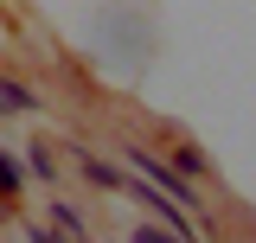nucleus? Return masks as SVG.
<instances>
[{"label":"nucleus","mask_w":256,"mask_h":243,"mask_svg":"<svg viewBox=\"0 0 256 243\" xmlns=\"http://www.w3.org/2000/svg\"><path fill=\"white\" fill-rule=\"evenodd\" d=\"M128 166H134L141 180L154 186V192H166V198H173L180 212H192V180H180V173H173L166 160H154V154H148V148H128Z\"/></svg>","instance_id":"1"},{"label":"nucleus","mask_w":256,"mask_h":243,"mask_svg":"<svg viewBox=\"0 0 256 243\" xmlns=\"http://www.w3.org/2000/svg\"><path fill=\"white\" fill-rule=\"evenodd\" d=\"M77 166H84V180H90L96 192H128V180L109 166V160H96V154H77Z\"/></svg>","instance_id":"2"},{"label":"nucleus","mask_w":256,"mask_h":243,"mask_svg":"<svg viewBox=\"0 0 256 243\" xmlns=\"http://www.w3.org/2000/svg\"><path fill=\"white\" fill-rule=\"evenodd\" d=\"M0 109H6V116H26V109H38V96H32L26 84H13V77H0Z\"/></svg>","instance_id":"3"},{"label":"nucleus","mask_w":256,"mask_h":243,"mask_svg":"<svg viewBox=\"0 0 256 243\" xmlns=\"http://www.w3.org/2000/svg\"><path fill=\"white\" fill-rule=\"evenodd\" d=\"M20 192H26V166L0 148V198H20Z\"/></svg>","instance_id":"4"},{"label":"nucleus","mask_w":256,"mask_h":243,"mask_svg":"<svg viewBox=\"0 0 256 243\" xmlns=\"http://www.w3.org/2000/svg\"><path fill=\"white\" fill-rule=\"evenodd\" d=\"M173 173H180V180H198V173H212V166H205L198 148H173Z\"/></svg>","instance_id":"5"},{"label":"nucleus","mask_w":256,"mask_h":243,"mask_svg":"<svg viewBox=\"0 0 256 243\" xmlns=\"http://www.w3.org/2000/svg\"><path fill=\"white\" fill-rule=\"evenodd\" d=\"M32 180H58V160H52V148H32Z\"/></svg>","instance_id":"6"},{"label":"nucleus","mask_w":256,"mask_h":243,"mask_svg":"<svg viewBox=\"0 0 256 243\" xmlns=\"http://www.w3.org/2000/svg\"><path fill=\"white\" fill-rule=\"evenodd\" d=\"M134 243H173V237H166L160 224H141V230H134Z\"/></svg>","instance_id":"7"},{"label":"nucleus","mask_w":256,"mask_h":243,"mask_svg":"<svg viewBox=\"0 0 256 243\" xmlns=\"http://www.w3.org/2000/svg\"><path fill=\"white\" fill-rule=\"evenodd\" d=\"M26 243H64L58 230H52V237H45V230H26Z\"/></svg>","instance_id":"8"}]
</instances>
